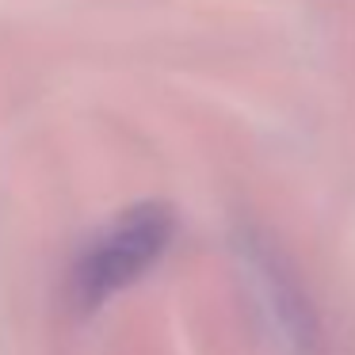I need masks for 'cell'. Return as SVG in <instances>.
Listing matches in <instances>:
<instances>
[{
	"mask_svg": "<svg viewBox=\"0 0 355 355\" xmlns=\"http://www.w3.org/2000/svg\"><path fill=\"white\" fill-rule=\"evenodd\" d=\"M172 237H176V210L161 199L130 202L115 218H107L69 263L65 275L69 309L80 317L96 313L103 302L138 283L168 252Z\"/></svg>",
	"mask_w": 355,
	"mask_h": 355,
	"instance_id": "obj_1",
	"label": "cell"
},
{
	"mask_svg": "<svg viewBox=\"0 0 355 355\" xmlns=\"http://www.w3.org/2000/svg\"><path fill=\"white\" fill-rule=\"evenodd\" d=\"M248 260L256 263V283L268 294L271 321L279 324L283 340L291 344L294 355H324V336L321 321L313 317V309L306 306V294L294 286V279L286 275V268L279 260H271L263 248H252Z\"/></svg>",
	"mask_w": 355,
	"mask_h": 355,
	"instance_id": "obj_2",
	"label": "cell"
}]
</instances>
